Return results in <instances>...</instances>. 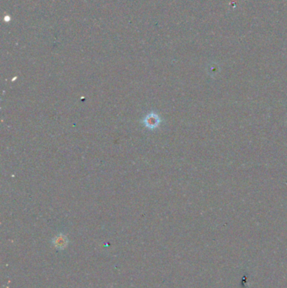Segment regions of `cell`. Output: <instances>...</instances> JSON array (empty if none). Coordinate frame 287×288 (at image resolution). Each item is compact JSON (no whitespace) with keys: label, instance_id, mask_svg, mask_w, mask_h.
<instances>
[{"label":"cell","instance_id":"obj_1","mask_svg":"<svg viewBox=\"0 0 287 288\" xmlns=\"http://www.w3.org/2000/svg\"><path fill=\"white\" fill-rule=\"evenodd\" d=\"M160 122H161L160 117L158 116V114L154 113V112H151V113L148 114L144 120L145 126L147 128L151 129V130L157 128L160 125Z\"/></svg>","mask_w":287,"mask_h":288}]
</instances>
